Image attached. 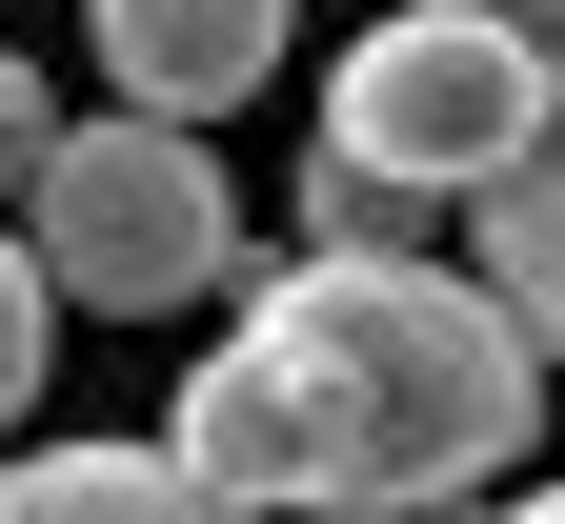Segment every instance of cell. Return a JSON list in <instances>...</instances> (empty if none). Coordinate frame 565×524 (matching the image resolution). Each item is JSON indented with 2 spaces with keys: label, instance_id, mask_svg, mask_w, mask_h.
Instances as JSON below:
<instances>
[{
  "label": "cell",
  "instance_id": "6",
  "mask_svg": "<svg viewBox=\"0 0 565 524\" xmlns=\"http://www.w3.org/2000/svg\"><path fill=\"white\" fill-rule=\"evenodd\" d=\"M0 524H243V504H202L162 443H41L0 464Z\"/></svg>",
  "mask_w": 565,
  "mask_h": 524
},
{
  "label": "cell",
  "instance_id": "5",
  "mask_svg": "<svg viewBox=\"0 0 565 524\" xmlns=\"http://www.w3.org/2000/svg\"><path fill=\"white\" fill-rule=\"evenodd\" d=\"M484 303L525 323V363H565V41H545V82H525V141L484 162Z\"/></svg>",
  "mask_w": 565,
  "mask_h": 524
},
{
  "label": "cell",
  "instance_id": "7",
  "mask_svg": "<svg viewBox=\"0 0 565 524\" xmlns=\"http://www.w3.org/2000/svg\"><path fill=\"white\" fill-rule=\"evenodd\" d=\"M303 243H323V263H445V202H404V182H364V162H303Z\"/></svg>",
  "mask_w": 565,
  "mask_h": 524
},
{
  "label": "cell",
  "instance_id": "10",
  "mask_svg": "<svg viewBox=\"0 0 565 524\" xmlns=\"http://www.w3.org/2000/svg\"><path fill=\"white\" fill-rule=\"evenodd\" d=\"M445 21H505V41H525V61H545V21H565V0H445Z\"/></svg>",
  "mask_w": 565,
  "mask_h": 524
},
{
  "label": "cell",
  "instance_id": "4",
  "mask_svg": "<svg viewBox=\"0 0 565 524\" xmlns=\"http://www.w3.org/2000/svg\"><path fill=\"white\" fill-rule=\"evenodd\" d=\"M82 41H102L121 121H182V141L282 82V0H82Z\"/></svg>",
  "mask_w": 565,
  "mask_h": 524
},
{
  "label": "cell",
  "instance_id": "3",
  "mask_svg": "<svg viewBox=\"0 0 565 524\" xmlns=\"http://www.w3.org/2000/svg\"><path fill=\"white\" fill-rule=\"evenodd\" d=\"M525 82L545 61L505 41V21H445V0H404V21H364L343 41V82H323V162H364V182H404V202H484V162L525 141Z\"/></svg>",
  "mask_w": 565,
  "mask_h": 524
},
{
  "label": "cell",
  "instance_id": "2",
  "mask_svg": "<svg viewBox=\"0 0 565 524\" xmlns=\"http://www.w3.org/2000/svg\"><path fill=\"white\" fill-rule=\"evenodd\" d=\"M21 263H41V303H82V323H182V303H223L243 282V202L223 162H202L182 121H41V162H21Z\"/></svg>",
  "mask_w": 565,
  "mask_h": 524
},
{
  "label": "cell",
  "instance_id": "1",
  "mask_svg": "<svg viewBox=\"0 0 565 524\" xmlns=\"http://www.w3.org/2000/svg\"><path fill=\"white\" fill-rule=\"evenodd\" d=\"M545 443V363L465 263H323L282 243L243 282V323L202 343V384L162 424V464L202 504H323V524H424L484 504Z\"/></svg>",
  "mask_w": 565,
  "mask_h": 524
},
{
  "label": "cell",
  "instance_id": "11",
  "mask_svg": "<svg viewBox=\"0 0 565 524\" xmlns=\"http://www.w3.org/2000/svg\"><path fill=\"white\" fill-rule=\"evenodd\" d=\"M484 524H565V484H525V504H484Z\"/></svg>",
  "mask_w": 565,
  "mask_h": 524
},
{
  "label": "cell",
  "instance_id": "8",
  "mask_svg": "<svg viewBox=\"0 0 565 524\" xmlns=\"http://www.w3.org/2000/svg\"><path fill=\"white\" fill-rule=\"evenodd\" d=\"M41 323H61V303H41V263H21V222H0V424H21V384H41V363H61Z\"/></svg>",
  "mask_w": 565,
  "mask_h": 524
},
{
  "label": "cell",
  "instance_id": "9",
  "mask_svg": "<svg viewBox=\"0 0 565 524\" xmlns=\"http://www.w3.org/2000/svg\"><path fill=\"white\" fill-rule=\"evenodd\" d=\"M21 162H41V82H21V41H0V202H21Z\"/></svg>",
  "mask_w": 565,
  "mask_h": 524
}]
</instances>
